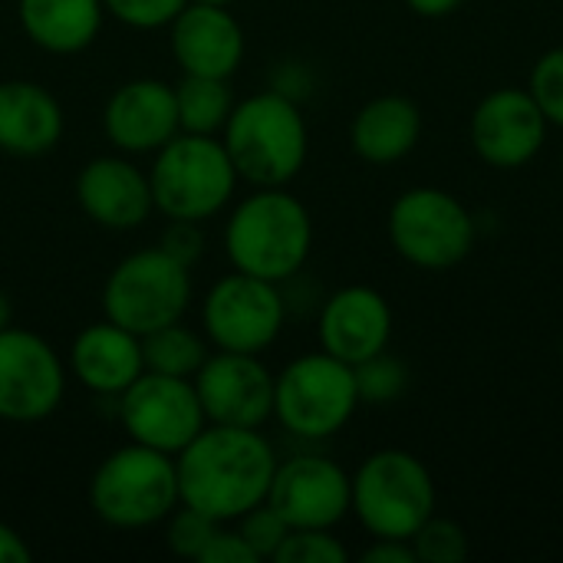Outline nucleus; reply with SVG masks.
Listing matches in <instances>:
<instances>
[{"mask_svg":"<svg viewBox=\"0 0 563 563\" xmlns=\"http://www.w3.org/2000/svg\"><path fill=\"white\" fill-rule=\"evenodd\" d=\"M175 465L181 505L218 525H234L241 515L267 501L277 452L261 429L205 426L175 455Z\"/></svg>","mask_w":563,"mask_h":563,"instance_id":"nucleus-1","label":"nucleus"},{"mask_svg":"<svg viewBox=\"0 0 563 563\" xmlns=\"http://www.w3.org/2000/svg\"><path fill=\"white\" fill-rule=\"evenodd\" d=\"M234 271L284 284L303 271L313 251V218L307 205L284 188H254L241 198L221 234Z\"/></svg>","mask_w":563,"mask_h":563,"instance_id":"nucleus-2","label":"nucleus"},{"mask_svg":"<svg viewBox=\"0 0 563 563\" xmlns=\"http://www.w3.org/2000/svg\"><path fill=\"white\" fill-rule=\"evenodd\" d=\"M221 142L238 168V178L254 188L290 185L310 155L307 119L294 96L284 89H264L234 102Z\"/></svg>","mask_w":563,"mask_h":563,"instance_id":"nucleus-3","label":"nucleus"},{"mask_svg":"<svg viewBox=\"0 0 563 563\" xmlns=\"http://www.w3.org/2000/svg\"><path fill=\"white\" fill-rule=\"evenodd\" d=\"M238 168L218 135L178 132L155 152L148 168L155 211L168 221H208L238 191Z\"/></svg>","mask_w":563,"mask_h":563,"instance_id":"nucleus-4","label":"nucleus"},{"mask_svg":"<svg viewBox=\"0 0 563 563\" xmlns=\"http://www.w3.org/2000/svg\"><path fill=\"white\" fill-rule=\"evenodd\" d=\"M178 498V465L175 455L129 442L106 455L89 482L92 515L119 531H142L162 525Z\"/></svg>","mask_w":563,"mask_h":563,"instance_id":"nucleus-5","label":"nucleus"},{"mask_svg":"<svg viewBox=\"0 0 563 563\" xmlns=\"http://www.w3.org/2000/svg\"><path fill=\"white\" fill-rule=\"evenodd\" d=\"M350 478V515H356L369 538L412 541V534L435 515V478L426 462L406 449H383L366 455Z\"/></svg>","mask_w":563,"mask_h":563,"instance_id":"nucleus-6","label":"nucleus"},{"mask_svg":"<svg viewBox=\"0 0 563 563\" xmlns=\"http://www.w3.org/2000/svg\"><path fill=\"white\" fill-rule=\"evenodd\" d=\"M356 409V373L327 350L303 353L274 376V419L297 439H330L350 426Z\"/></svg>","mask_w":563,"mask_h":563,"instance_id":"nucleus-7","label":"nucleus"},{"mask_svg":"<svg viewBox=\"0 0 563 563\" xmlns=\"http://www.w3.org/2000/svg\"><path fill=\"white\" fill-rule=\"evenodd\" d=\"M191 303V267L162 247L132 251L122 257L102 287L106 320L145 336L158 327L185 320Z\"/></svg>","mask_w":563,"mask_h":563,"instance_id":"nucleus-8","label":"nucleus"},{"mask_svg":"<svg viewBox=\"0 0 563 563\" xmlns=\"http://www.w3.org/2000/svg\"><path fill=\"white\" fill-rule=\"evenodd\" d=\"M389 241L396 254L419 271H449L462 264L478 241L472 211L445 188L419 185L389 208Z\"/></svg>","mask_w":563,"mask_h":563,"instance_id":"nucleus-9","label":"nucleus"},{"mask_svg":"<svg viewBox=\"0 0 563 563\" xmlns=\"http://www.w3.org/2000/svg\"><path fill=\"white\" fill-rule=\"evenodd\" d=\"M287 323V300L280 284L251 277V274H224L211 284L201 300V333L214 350L228 353H264L277 343Z\"/></svg>","mask_w":563,"mask_h":563,"instance_id":"nucleus-10","label":"nucleus"},{"mask_svg":"<svg viewBox=\"0 0 563 563\" xmlns=\"http://www.w3.org/2000/svg\"><path fill=\"white\" fill-rule=\"evenodd\" d=\"M66 396V363L33 330H0V422L49 419Z\"/></svg>","mask_w":563,"mask_h":563,"instance_id":"nucleus-11","label":"nucleus"},{"mask_svg":"<svg viewBox=\"0 0 563 563\" xmlns=\"http://www.w3.org/2000/svg\"><path fill=\"white\" fill-rule=\"evenodd\" d=\"M119 422L129 442L165 455H178L208 426L191 379L148 369L119 396Z\"/></svg>","mask_w":563,"mask_h":563,"instance_id":"nucleus-12","label":"nucleus"},{"mask_svg":"<svg viewBox=\"0 0 563 563\" xmlns=\"http://www.w3.org/2000/svg\"><path fill=\"white\" fill-rule=\"evenodd\" d=\"M191 383L208 426L261 429L274 419V373L257 353L214 350Z\"/></svg>","mask_w":563,"mask_h":563,"instance_id":"nucleus-13","label":"nucleus"},{"mask_svg":"<svg viewBox=\"0 0 563 563\" xmlns=\"http://www.w3.org/2000/svg\"><path fill=\"white\" fill-rule=\"evenodd\" d=\"M548 129L551 122L544 119L528 86H501L488 92L468 122L475 155L498 172H515L534 162L548 142Z\"/></svg>","mask_w":563,"mask_h":563,"instance_id":"nucleus-14","label":"nucleus"},{"mask_svg":"<svg viewBox=\"0 0 563 563\" xmlns=\"http://www.w3.org/2000/svg\"><path fill=\"white\" fill-rule=\"evenodd\" d=\"M267 505L290 528H336L353 505V478L327 455L277 462Z\"/></svg>","mask_w":563,"mask_h":563,"instance_id":"nucleus-15","label":"nucleus"},{"mask_svg":"<svg viewBox=\"0 0 563 563\" xmlns=\"http://www.w3.org/2000/svg\"><path fill=\"white\" fill-rule=\"evenodd\" d=\"M172 59L188 76H218L231 79L247 49V36L241 20L228 7L214 3H185L178 16L168 23Z\"/></svg>","mask_w":563,"mask_h":563,"instance_id":"nucleus-16","label":"nucleus"},{"mask_svg":"<svg viewBox=\"0 0 563 563\" xmlns=\"http://www.w3.org/2000/svg\"><path fill=\"white\" fill-rule=\"evenodd\" d=\"M320 350L330 356L360 366L363 360L389 350L393 340V307L389 300L366 284H350L330 294L317 317Z\"/></svg>","mask_w":563,"mask_h":563,"instance_id":"nucleus-17","label":"nucleus"},{"mask_svg":"<svg viewBox=\"0 0 563 563\" xmlns=\"http://www.w3.org/2000/svg\"><path fill=\"white\" fill-rule=\"evenodd\" d=\"M76 201L82 214L106 231H132L155 211L148 172L122 155H96L76 175Z\"/></svg>","mask_w":563,"mask_h":563,"instance_id":"nucleus-18","label":"nucleus"},{"mask_svg":"<svg viewBox=\"0 0 563 563\" xmlns=\"http://www.w3.org/2000/svg\"><path fill=\"white\" fill-rule=\"evenodd\" d=\"M106 139L125 155H148L172 142L178 129L175 86L142 76L122 82L102 109Z\"/></svg>","mask_w":563,"mask_h":563,"instance_id":"nucleus-19","label":"nucleus"},{"mask_svg":"<svg viewBox=\"0 0 563 563\" xmlns=\"http://www.w3.org/2000/svg\"><path fill=\"white\" fill-rule=\"evenodd\" d=\"M66 369L89 393L119 399L145 373L142 336H135L132 330H125L112 320L89 323L73 336Z\"/></svg>","mask_w":563,"mask_h":563,"instance_id":"nucleus-20","label":"nucleus"},{"mask_svg":"<svg viewBox=\"0 0 563 563\" xmlns=\"http://www.w3.org/2000/svg\"><path fill=\"white\" fill-rule=\"evenodd\" d=\"M66 115L59 99L33 79L0 82V152L36 158L59 145Z\"/></svg>","mask_w":563,"mask_h":563,"instance_id":"nucleus-21","label":"nucleus"},{"mask_svg":"<svg viewBox=\"0 0 563 563\" xmlns=\"http://www.w3.org/2000/svg\"><path fill=\"white\" fill-rule=\"evenodd\" d=\"M422 139V109L399 92H386L360 106L350 122V145L369 165L402 162Z\"/></svg>","mask_w":563,"mask_h":563,"instance_id":"nucleus-22","label":"nucleus"},{"mask_svg":"<svg viewBox=\"0 0 563 563\" xmlns=\"http://www.w3.org/2000/svg\"><path fill=\"white\" fill-rule=\"evenodd\" d=\"M16 20L40 49L73 56L96 43L106 7L102 0H16Z\"/></svg>","mask_w":563,"mask_h":563,"instance_id":"nucleus-23","label":"nucleus"},{"mask_svg":"<svg viewBox=\"0 0 563 563\" xmlns=\"http://www.w3.org/2000/svg\"><path fill=\"white\" fill-rule=\"evenodd\" d=\"M231 79L218 76H188L175 82V106H178V129L191 135H221L231 109H234Z\"/></svg>","mask_w":563,"mask_h":563,"instance_id":"nucleus-24","label":"nucleus"},{"mask_svg":"<svg viewBox=\"0 0 563 563\" xmlns=\"http://www.w3.org/2000/svg\"><path fill=\"white\" fill-rule=\"evenodd\" d=\"M208 336L185 327V320H175L142 336V360L148 373L191 379L208 360Z\"/></svg>","mask_w":563,"mask_h":563,"instance_id":"nucleus-25","label":"nucleus"},{"mask_svg":"<svg viewBox=\"0 0 563 563\" xmlns=\"http://www.w3.org/2000/svg\"><path fill=\"white\" fill-rule=\"evenodd\" d=\"M353 373H356L360 402H369V406H389V402H396L409 389L406 363L389 356L386 350L369 356V360H363L360 366H353Z\"/></svg>","mask_w":563,"mask_h":563,"instance_id":"nucleus-26","label":"nucleus"},{"mask_svg":"<svg viewBox=\"0 0 563 563\" xmlns=\"http://www.w3.org/2000/svg\"><path fill=\"white\" fill-rule=\"evenodd\" d=\"M412 551L419 563H462L472 548H468V531L459 521L432 515L412 534Z\"/></svg>","mask_w":563,"mask_h":563,"instance_id":"nucleus-27","label":"nucleus"},{"mask_svg":"<svg viewBox=\"0 0 563 563\" xmlns=\"http://www.w3.org/2000/svg\"><path fill=\"white\" fill-rule=\"evenodd\" d=\"M277 563H346L350 551L333 528H290L274 554Z\"/></svg>","mask_w":563,"mask_h":563,"instance_id":"nucleus-28","label":"nucleus"},{"mask_svg":"<svg viewBox=\"0 0 563 563\" xmlns=\"http://www.w3.org/2000/svg\"><path fill=\"white\" fill-rule=\"evenodd\" d=\"M528 92L541 106L544 119L563 129V46H554L538 56L528 76Z\"/></svg>","mask_w":563,"mask_h":563,"instance_id":"nucleus-29","label":"nucleus"},{"mask_svg":"<svg viewBox=\"0 0 563 563\" xmlns=\"http://www.w3.org/2000/svg\"><path fill=\"white\" fill-rule=\"evenodd\" d=\"M165 521H168V528H165L168 551L175 558H188V561H198L201 551L208 548L211 534L218 531V521H211L208 515H201L188 505H178Z\"/></svg>","mask_w":563,"mask_h":563,"instance_id":"nucleus-30","label":"nucleus"},{"mask_svg":"<svg viewBox=\"0 0 563 563\" xmlns=\"http://www.w3.org/2000/svg\"><path fill=\"white\" fill-rule=\"evenodd\" d=\"M234 525H238L241 538L251 544V551H254L261 561H274L277 548H280L284 538L290 534V525H287L267 501L257 505V508H251L247 515H241Z\"/></svg>","mask_w":563,"mask_h":563,"instance_id":"nucleus-31","label":"nucleus"},{"mask_svg":"<svg viewBox=\"0 0 563 563\" xmlns=\"http://www.w3.org/2000/svg\"><path fill=\"white\" fill-rule=\"evenodd\" d=\"M188 0H102L106 13L132 30L168 26Z\"/></svg>","mask_w":563,"mask_h":563,"instance_id":"nucleus-32","label":"nucleus"},{"mask_svg":"<svg viewBox=\"0 0 563 563\" xmlns=\"http://www.w3.org/2000/svg\"><path fill=\"white\" fill-rule=\"evenodd\" d=\"M158 247L165 254H172L175 261H181L185 267H191L201 254H205V234L198 221H168V228L158 238Z\"/></svg>","mask_w":563,"mask_h":563,"instance_id":"nucleus-33","label":"nucleus"},{"mask_svg":"<svg viewBox=\"0 0 563 563\" xmlns=\"http://www.w3.org/2000/svg\"><path fill=\"white\" fill-rule=\"evenodd\" d=\"M261 558L251 551V544L241 538L238 528L218 525V531L211 534L208 548L201 551L198 563H257Z\"/></svg>","mask_w":563,"mask_h":563,"instance_id":"nucleus-34","label":"nucleus"},{"mask_svg":"<svg viewBox=\"0 0 563 563\" xmlns=\"http://www.w3.org/2000/svg\"><path fill=\"white\" fill-rule=\"evenodd\" d=\"M363 563H419L412 541H396V538H373V544L363 551Z\"/></svg>","mask_w":563,"mask_h":563,"instance_id":"nucleus-35","label":"nucleus"},{"mask_svg":"<svg viewBox=\"0 0 563 563\" xmlns=\"http://www.w3.org/2000/svg\"><path fill=\"white\" fill-rule=\"evenodd\" d=\"M30 558L33 551L23 541V534L0 521V563H30Z\"/></svg>","mask_w":563,"mask_h":563,"instance_id":"nucleus-36","label":"nucleus"},{"mask_svg":"<svg viewBox=\"0 0 563 563\" xmlns=\"http://www.w3.org/2000/svg\"><path fill=\"white\" fill-rule=\"evenodd\" d=\"M465 0H406V7L416 13V16H426V20H442V16H452Z\"/></svg>","mask_w":563,"mask_h":563,"instance_id":"nucleus-37","label":"nucleus"},{"mask_svg":"<svg viewBox=\"0 0 563 563\" xmlns=\"http://www.w3.org/2000/svg\"><path fill=\"white\" fill-rule=\"evenodd\" d=\"M10 323H13V300H10L7 290H0V330L10 327Z\"/></svg>","mask_w":563,"mask_h":563,"instance_id":"nucleus-38","label":"nucleus"},{"mask_svg":"<svg viewBox=\"0 0 563 563\" xmlns=\"http://www.w3.org/2000/svg\"><path fill=\"white\" fill-rule=\"evenodd\" d=\"M191 3H214V7H231L234 0H191Z\"/></svg>","mask_w":563,"mask_h":563,"instance_id":"nucleus-39","label":"nucleus"},{"mask_svg":"<svg viewBox=\"0 0 563 563\" xmlns=\"http://www.w3.org/2000/svg\"><path fill=\"white\" fill-rule=\"evenodd\" d=\"M561 356H563V343H561Z\"/></svg>","mask_w":563,"mask_h":563,"instance_id":"nucleus-40","label":"nucleus"},{"mask_svg":"<svg viewBox=\"0 0 563 563\" xmlns=\"http://www.w3.org/2000/svg\"><path fill=\"white\" fill-rule=\"evenodd\" d=\"M561 165H563V155H561Z\"/></svg>","mask_w":563,"mask_h":563,"instance_id":"nucleus-41","label":"nucleus"}]
</instances>
